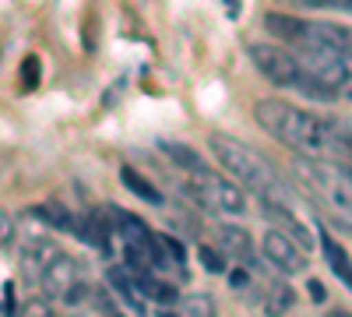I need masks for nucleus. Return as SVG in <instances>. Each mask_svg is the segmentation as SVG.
Listing matches in <instances>:
<instances>
[{"mask_svg": "<svg viewBox=\"0 0 352 317\" xmlns=\"http://www.w3.org/2000/svg\"><path fill=\"white\" fill-rule=\"evenodd\" d=\"M254 120L264 134H272L275 141H282L285 149L300 152V155L342 159L335 138H331V127H328V117H320V113H310L285 99H257Z\"/></svg>", "mask_w": 352, "mask_h": 317, "instance_id": "f257e3e1", "label": "nucleus"}, {"mask_svg": "<svg viewBox=\"0 0 352 317\" xmlns=\"http://www.w3.org/2000/svg\"><path fill=\"white\" fill-rule=\"evenodd\" d=\"M208 152L215 155V162L232 180H240L243 190H250L257 197H282V180H278L275 166L257 149H250L247 141L232 138L226 131H212L208 134Z\"/></svg>", "mask_w": 352, "mask_h": 317, "instance_id": "f03ea898", "label": "nucleus"}, {"mask_svg": "<svg viewBox=\"0 0 352 317\" xmlns=\"http://www.w3.org/2000/svg\"><path fill=\"white\" fill-rule=\"evenodd\" d=\"M268 36L296 46V50H331L352 61V25L342 21H324V18H303L292 11H268L264 14Z\"/></svg>", "mask_w": 352, "mask_h": 317, "instance_id": "7ed1b4c3", "label": "nucleus"}, {"mask_svg": "<svg viewBox=\"0 0 352 317\" xmlns=\"http://www.w3.org/2000/svg\"><path fill=\"white\" fill-rule=\"evenodd\" d=\"M247 56H250V64L257 67V74L268 78L275 89L296 92V96H303L310 102H335V96L303 67V61L289 46H282V43H250Z\"/></svg>", "mask_w": 352, "mask_h": 317, "instance_id": "20e7f679", "label": "nucleus"}, {"mask_svg": "<svg viewBox=\"0 0 352 317\" xmlns=\"http://www.w3.org/2000/svg\"><path fill=\"white\" fill-rule=\"evenodd\" d=\"M292 173L303 184V190L314 194V201H320L324 208L352 219V173L349 166L335 162V159H314V155H300L292 162Z\"/></svg>", "mask_w": 352, "mask_h": 317, "instance_id": "39448f33", "label": "nucleus"}, {"mask_svg": "<svg viewBox=\"0 0 352 317\" xmlns=\"http://www.w3.org/2000/svg\"><path fill=\"white\" fill-rule=\"evenodd\" d=\"M184 194L194 201L197 208L212 215H243L247 212V190L240 184H232L219 173H194L190 180H184Z\"/></svg>", "mask_w": 352, "mask_h": 317, "instance_id": "423d86ee", "label": "nucleus"}, {"mask_svg": "<svg viewBox=\"0 0 352 317\" xmlns=\"http://www.w3.org/2000/svg\"><path fill=\"white\" fill-rule=\"evenodd\" d=\"M303 61V67L324 85V89L335 96V99H345L352 102V61L342 53H331V50H292Z\"/></svg>", "mask_w": 352, "mask_h": 317, "instance_id": "0eeeda50", "label": "nucleus"}, {"mask_svg": "<svg viewBox=\"0 0 352 317\" xmlns=\"http://www.w3.org/2000/svg\"><path fill=\"white\" fill-rule=\"evenodd\" d=\"M261 250H264V261L268 265H275L278 272H289V275H303L307 268H310V261H307V250L292 240V237H285L282 229H268V233L261 237Z\"/></svg>", "mask_w": 352, "mask_h": 317, "instance_id": "6e6552de", "label": "nucleus"}, {"mask_svg": "<svg viewBox=\"0 0 352 317\" xmlns=\"http://www.w3.org/2000/svg\"><path fill=\"white\" fill-rule=\"evenodd\" d=\"M85 275V268H81V261L78 257H67L64 250L53 257V261L43 268V275H39V285H43V296H64L71 285L78 282Z\"/></svg>", "mask_w": 352, "mask_h": 317, "instance_id": "1a4fd4ad", "label": "nucleus"}, {"mask_svg": "<svg viewBox=\"0 0 352 317\" xmlns=\"http://www.w3.org/2000/svg\"><path fill=\"white\" fill-rule=\"evenodd\" d=\"M257 201H261V215H264V219H272V222H275V229H282L285 237H292L303 250H310V247H314L310 229H307L296 215L289 212V205H285L282 197H257Z\"/></svg>", "mask_w": 352, "mask_h": 317, "instance_id": "9d476101", "label": "nucleus"}, {"mask_svg": "<svg viewBox=\"0 0 352 317\" xmlns=\"http://www.w3.org/2000/svg\"><path fill=\"white\" fill-rule=\"evenodd\" d=\"M74 233L102 254H109V237H113V226H109V215L106 212H88L85 219H74Z\"/></svg>", "mask_w": 352, "mask_h": 317, "instance_id": "9b49d317", "label": "nucleus"}, {"mask_svg": "<svg viewBox=\"0 0 352 317\" xmlns=\"http://www.w3.org/2000/svg\"><path fill=\"white\" fill-rule=\"evenodd\" d=\"M56 254H60V247H56L53 240H28V243H25V250H21V265H25V275L39 282L43 268L53 261Z\"/></svg>", "mask_w": 352, "mask_h": 317, "instance_id": "f8f14e48", "label": "nucleus"}, {"mask_svg": "<svg viewBox=\"0 0 352 317\" xmlns=\"http://www.w3.org/2000/svg\"><path fill=\"white\" fill-rule=\"evenodd\" d=\"M215 240H219V247L229 254V257H243V261H247V257H254V240H250V233H247V229L243 226H229V222H219L215 226Z\"/></svg>", "mask_w": 352, "mask_h": 317, "instance_id": "ddd939ff", "label": "nucleus"}, {"mask_svg": "<svg viewBox=\"0 0 352 317\" xmlns=\"http://www.w3.org/2000/svg\"><path fill=\"white\" fill-rule=\"evenodd\" d=\"M106 282L113 285V293L120 296V303H127L131 307V314H144V307H141V300H138V285H134V275L127 272V268H106Z\"/></svg>", "mask_w": 352, "mask_h": 317, "instance_id": "4468645a", "label": "nucleus"}, {"mask_svg": "<svg viewBox=\"0 0 352 317\" xmlns=\"http://www.w3.org/2000/svg\"><path fill=\"white\" fill-rule=\"evenodd\" d=\"M296 303V289H292L289 282H268V289H264V300H261V310L268 317H285Z\"/></svg>", "mask_w": 352, "mask_h": 317, "instance_id": "2eb2a0df", "label": "nucleus"}, {"mask_svg": "<svg viewBox=\"0 0 352 317\" xmlns=\"http://www.w3.org/2000/svg\"><path fill=\"white\" fill-rule=\"evenodd\" d=\"M159 149L166 152L169 162H176L184 173H190V177H194V173H208V162H204V155H197L190 145H180V141H162Z\"/></svg>", "mask_w": 352, "mask_h": 317, "instance_id": "dca6fc26", "label": "nucleus"}, {"mask_svg": "<svg viewBox=\"0 0 352 317\" xmlns=\"http://www.w3.org/2000/svg\"><path fill=\"white\" fill-rule=\"evenodd\" d=\"M320 250H324V261L331 265V272H335V275L349 285V289H352V257L345 254V247H342L335 237L324 233V237H320Z\"/></svg>", "mask_w": 352, "mask_h": 317, "instance_id": "f3484780", "label": "nucleus"}, {"mask_svg": "<svg viewBox=\"0 0 352 317\" xmlns=\"http://www.w3.org/2000/svg\"><path fill=\"white\" fill-rule=\"evenodd\" d=\"M32 219H39L43 226H53V229H74V212L64 208L60 201H39V205H32Z\"/></svg>", "mask_w": 352, "mask_h": 317, "instance_id": "a211bd4d", "label": "nucleus"}, {"mask_svg": "<svg viewBox=\"0 0 352 317\" xmlns=\"http://www.w3.org/2000/svg\"><path fill=\"white\" fill-rule=\"evenodd\" d=\"M134 285H138V293H144V296H148L152 303H159V307H173L176 300H180V293H176L169 282L155 278V275H134Z\"/></svg>", "mask_w": 352, "mask_h": 317, "instance_id": "6ab92c4d", "label": "nucleus"}, {"mask_svg": "<svg viewBox=\"0 0 352 317\" xmlns=\"http://www.w3.org/2000/svg\"><path fill=\"white\" fill-rule=\"evenodd\" d=\"M120 184H124L131 194H138L141 201H148V205H166L162 190H159L155 184H148V180H144L141 173L134 169V166H124V169H120Z\"/></svg>", "mask_w": 352, "mask_h": 317, "instance_id": "aec40b11", "label": "nucleus"}, {"mask_svg": "<svg viewBox=\"0 0 352 317\" xmlns=\"http://www.w3.org/2000/svg\"><path fill=\"white\" fill-rule=\"evenodd\" d=\"M173 310L180 317H215L219 314V307L208 293H187V296H180L173 303Z\"/></svg>", "mask_w": 352, "mask_h": 317, "instance_id": "412c9836", "label": "nucleus"}, {"mask_svg": "<svg viewBox=\"0 0 352 317\" xmlns=\"http://www.w3.org/2000/svg\"><path fill=\"white\" fill-rule=\"evenodd\" d=\"M289 11H352V0H278Z\"/></svg>", "mask_w": 352, "mask_h": 317, "instance_id": "4be33fe9", "label": "nucleus"}, {"mask_svg": "<svg viewBox=\"0 0 352 317\" xmlns=\"http://www.w3.org/2000/svg\"><path fill=\"white\" fill-rule=\"evenodd\" d=\"M328 127H331V138L342 152V159L352 155V117H328Z\"/></svg>", "mask_w": 352, "mask_h": 317, "instance_id": "5701e85b", "label": "nucleus"}, {"mask_svg": "<svg viewBox=\"0 0 352 317\" xmlns=\"http://www.w3.org/2000/svg\"><path fill=\"white\" fill-rule=\"evenodd\" d=\"M197 254H201V265L208 268V272H215V275H226V272H229V268H226V257H222V250H212V247H201Z\"/></svg>", "mask_w": 352, "mask_h": 317, "instance_id": "b1692460", "label": "nucleus"}, {"mask_svg": "<svg viewBox=\"0 0 352 317\" xmlns=\"http://www.w3.org/2000/svg\"><path fill=\"white\" fill-rule=\"evenodd\" d=\"M159 237H162L166 254L173 257V265H176V268H184V261H187V247H184L180 240H176V237H169V233H159Z\"/></svg>", "mask_w": 352, "mask_h": 317, "instance_id": "393cba45", "label": "nucleus"}, {"mask_svg": "<svg viewBox=\"0 0 352 317\" xmlns=\"http://www.w3.org/2000/svg\"><path fill=\"white\" fill-rule=\"evenodd\" d=\"M18 317H56V314H53V307H50L43 296H36V300H28V303L21 307Z\"/></svg>", "mask_w": 352, "mask_h": 317, "instance_id": "a878e982", "label": "nucleus"}, {"mask_svg": "<svg viewBox=\"0 0 352 317\" xmlns=\"http://www.w3.org/2000/svg\"><path fill=\"white\" fill-rule=\"evenodd\" d=\"M36 81H39V61H36V56H25V64H21V85H25V89H36Z\"/></svg>", "mask_w": 352, "mask_h": 317, "instance_id": "bb28decb", "label": "nucleus"}, {"mask_svg": "<svg viewBox=\"0 0 352 317\" xmlns=\"http://www.w3.org/2000/svg\"><path fill=\"white\" fill-rule=\"evenodd\" d=\"M11 240H14V222L4 208H0V247H8Z\"/></svg>", "mask_w": 352, "mask_h": 317, "instance_id": "cd10ccee", "label": "nucleus"}, {"mask_svg": "<svg viewBox=\"0 0 352 317\" xmlns=\"http://www.w3.org/2000/svg\"><path fill=\"white\" fill-rule=\"evenodd\" d=\"M307 289H310V300H314V303H324L328 289H324V285H320L317 278H310V282H307Z\"/></svg>", "mask_w": 352, "mask_h": 317, "instance_id": "c85d7f7f", "label": "nucleus"}, {"mask_svg": "<svg viewBox=\"0 0 352 317\" xmlns=\"http://www.w3.org/2000/svg\"><path fill=\"white\" fill-rule=\"evenodd\" d=\"M4 293H8V303H4V314H8V317H14V282H8V285H4Z\"/></svg>", "mask_w": 352, "mask_h": 317, "instance_id": "c756f323", "label": "nucleus"}, {"mask_svg": "<svg viewBox=\"0 0 352 317\" xmlns=\"http://www.w3.org/2000/svg\"><path fill=\"white\" fill-rule=\"evenodd\" d=\"M159 317H180V314H176V310H162Z\"/></svg>", "mask_w": 352, "mask_h": 317, "instance_id": "7c9ffc66", "label": "nucleus"}, {"mask_svg": "<svg viewBox=\"0 0 352 317\" xmlns=\"http://www.w3.org/2000/svg\"><path fill=\"white\" fill-rule=\"evenodd\" d=\"M328 317H349V314H345V310H331Z\"/></svg>", "mask_w": 352, "mask_h": 317, "instance_id": "2f4dec72", "label": "nucleus"}, {"mask_svg": "<svg viewBox=\"0 0 352 317\" xmlns=\"http://www.w3.org/2000/svg\"><path fill=\"white\" fill-rule=\"evenodd\" d=\"M349 173H352V166H349Z\"/></svg>", "mask_w": 352, "mask_h": 317, "instance_id": "473e14b6", "label": "nucleus"}, {"mask_svg": "<svg viewBox=\"0 0 352 317\" xmlns=\"http://www.w3.org/2000/svg\"><path fill=\"white\" fill-rule=\"evenodd\" d=\"M0 314H4V310H0Z\"/></svg>", "mask_w": 352, "mask_h": 317, "instance_id": "72a5a7b5", "label": "nucleus"}]
</instances>
